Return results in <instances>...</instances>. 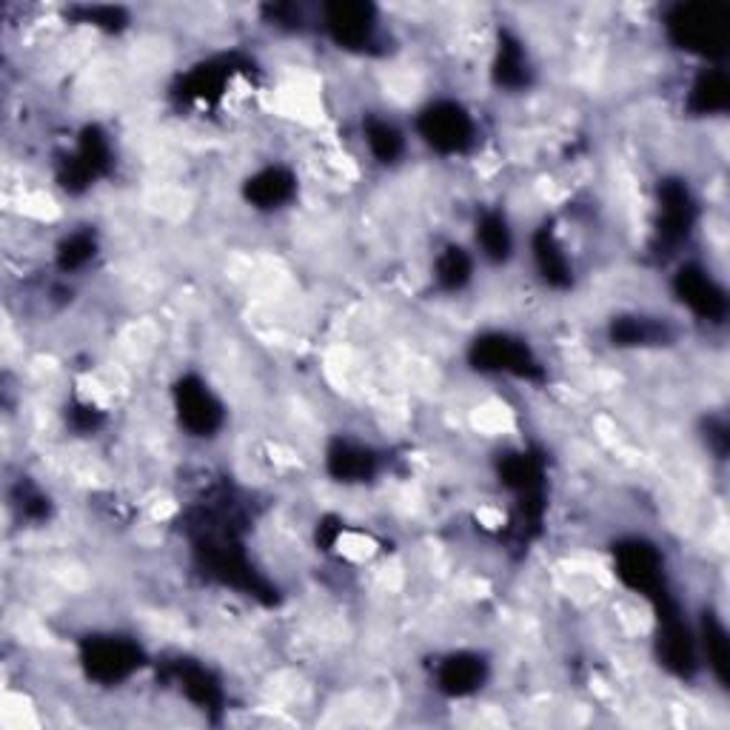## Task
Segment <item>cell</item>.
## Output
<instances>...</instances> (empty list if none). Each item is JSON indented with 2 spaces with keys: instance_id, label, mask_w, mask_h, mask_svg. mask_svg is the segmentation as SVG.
Returning a JSON list of instances; mask_svg holds the SVG:
<instances>
[{
  "instance_id": "cell-1",
  "label": "cell",
  "mask_w": 730,
  "mask_h": 730,
  "mask_svg": "<svg viewBox=\"0 0 730 730\" xmlns=\"http://www.w3.org/2000/svg\"><path fill=\"white\" fill-rule=\"evenodd\" d=\"M417 129H420L422 141L436 148L440 155H457L474 143L471 115L459 104H451V100L428 106L420 115Z\"/></svg>"
},
{
  "instance_id": "cell-2",
  "label": "cell",
  "mask_w": 730,
  "mask_h": 730,
  "mask_svg": "<svg viewBox=\"0 0 730 730\" xmlns=\"http://www.w3.org/2000/svg\"><path fill=\"white\" fill-rule=\"evenodd\" d=\"M668 29L685 52L710 58L716 49H722V17L714 7H677L668 17Z\"/></svg>"
},
{
  "instance_id": "cell-3",
  "label": "cell",
  "mask_w": 730,
  "mask_h": 730,
  "mask_svg": "<svg viewBox=\"0 0 730 730\" xmlns=\"http://www.w3.org/2000/svg\"><path fill=\"white\" fill-rule=\"evenodd\" d=\"M178 408L183 426L198 436H206L217 431L223 422L220 403L212 397L206 385L200 380H186L178 388Z\"/></svg>"
},
{
  "instance_id": "cell-4",
  "label": "cell",
  "mask_w": 730,
  "mask_h": 730,
  "mask_svg": "<svg viewBox=\"0 0 730 730\" xmlns=\"http://www.w3.org/2000/svg\"><path fill=\"white\" fill-rule=\"evenodd\" d=\"M677 291L682 297V303L687 309L699 314V318L710 320H722L725 314V291L714 283L705 268L699 266H685L677 277Z\"/></svg>"
},
{
  "instance_id": "cell-5",
  "label": "cell",
  "mask_w": 730,
  "mask_h": 730,
  "mask_svg": "<svg viewBox=\"0 0 730 730\" xmlns=\"http://www.w3.org/2000/svg\"><path fill=\"white\" fill-rule=\"evenodd\" d=\"M325 26L339 46L360 49V46L369 44L376 29L374 9L366 7V3H337L325 12Z\"/></svg>"
},
{
  "instance_id": "cell-6",
  "label": "cell",
  "mask_w": 730,
  "mask_h": 730,
  "mask_svg": "<svg viewBox=\"0 0 730 730\" xmlns=\"http://www.w3.org/2000/svg\"><path fill=\"white\" fill-rule=\"evenodd\" d=\"M662 562L659 553L645 542H631V546L620 548V576L631 588L642 590V594H654V588L662 585Z\"/></svg>"
},
{
  "instance_id": "cell-7",
  "label": "cell",
  "mask_w": 730,
  "mask_h": 730,
  "mask_svg": "<svg viewBox=\"0 0 730 730\" xmlns=\"http://www.w3.org/2000/svg\"><path fill=\"white\" fill-rule=\"evenodd\" d=\"M482 679H486V662L474 654H459L443 665L440 687L451 696H468L480 687Z\"/></svg>"
},
{
  "instance_id": "cell-8",
  "label": "cell",
  "mask_w": 730,
  "mask_h": 730,
  "mask_svg": "<svg viewBox=\"0 0 730 730\" xmlns=\"http://www.w3.org/2000/svg\"><path fill=\"white\" fill-rule=\"evenodd\" d=\"M137 662V650L123 639H106L97 642L89 650V671H95L100 679H123L132 673Z\"/></svg>"
},
{
  "instance_id": "cell-9",
  "label": "cell",
  "mask_w": 730,
  "mask_h": 730,
  "mask_svg": "<svg viewBox=\"0 0 730 730\" xmlns=\"http://www.w3.org/2000/svg\"><path fill=\"white\" fill-rule=\"evenodd\" d=\"M295 194V178L286 169H266L254 175L246 186V198L254 200L260 208H277Z\"/></svg>"
},
{
  "instance_id": "cell-10",
  "label": "cell",
  "mask_w": 730,
  "mask_h": 730,
  "mask_svg": "<svg viewBox=\"0 0 730 730\" xmlns=\"http://www.w3.org/2000/svg\"><path fill=\"white\" fill-rule=\"evenodd\" d=\"M477 243L491 263H505L514 251V235L502 214H486L477 226Z\"/></svg>"
},
{
  "instance_id": "cell-11",
  "label": "cell",
  "mask_w": 730,
  "mask_h": 730,
  "mask_svg": "<svg viewBox=\"0 0 730 730\" xmlns=\"http://www.w3.org/2000/svg\"><path fill=\"white\" fill-rule=\"evenodd\" d=\"M366 141H369L371 155L380 163H397L403 152H406L403 132L394 123H388V120H371L366 125Z\"/></svg>"
},
{
  "instance_id": "cell-12",
  "label": "cell",
  "mask_w": 730,
  "mask_h": 730,
  "mask_svg": "<svg viewBox=\"0 0 730 730\" xmlns=\"http://www.w3.org/2000/svg\"><path fill=\"white\" fill-rule=\"evenodd\" d=\"M534 254H537V263L542 268V277H546L551 286H569L571 274H569V258L562 246L553 240L551 235H539L537 243H534Z\"/></svg>"
},
{
  "instance_id": "cell-13",
  "label": "cell",
  "mask_w": 730,
  "mask_h": 730,
  "mask_svg": "<svg viewBox=\"0 0 730 730\" xmlns=\"http://www.w3.org/2000/svg\"><path fill=\"white\" fill-rule=\"evenodd\" d=\"M328 465H332V471L337 474L339 480L357 482V480H366V477H369L371 465H374V457H371L366 448L339 443L337 448L328 454Z\"/></svg>"
},
{
  "instance_id": "cell-14",
  "label": "cell",
  "mask_w": 730,
  "mask_h": 730,
  "mask_svg": "<svg viewBox=\"0 0 730 730\" xmlns=\"http://www.w3.org/2000/svg\"><path fill=\"white\" fill-rule=\"evenodd\" d=\"M434 274H436V280L443 283V288H448V291H457V288H463L465 283L471 280L474 263H471V258L465 254V249H459V246H451V249H445L443 254L436 258Z\"/></svg>"
},
{
  "instance_id": "cell-15",
  "label": "cell",
  "mask_w": 730,
  "mask_h": 730,
  "mask_svg": "<svg viewBox=\"0 0 730 730\" xmlns=\"http://www.w3.org/2000/svg\"><path fill=\"white\" fill-rule=\"evenodd\" d=\"M691 104L696 106L699 115H714V111H725L728 106V83H725L722 72H705L691 89Z\"/></svg>"
},
{
  "instance_id": "cell-16",
  "label": "cell",
  "mask_w": 730,
  "mask_h": 730,
  "mask_svg": "<svg viewBox=\"0 0 730 730\" xmlns=\"http://www.w3.org/2000/svg\"><path fill=\"white\" fill-rule=\"evenodd\" d=\"M92 258H95V243H92V237H86V235L69 237L58 254L60 266L67 268V272L69 268H81L83 263H89Z\"/></svg>"
},
{
  "instance_id": "cell-17",
  "label": "cell",
  "mask_w": 730,
  "mask_h": 730,
  "mask_svg": "<svg viewBox=\"0 0 730 730\" xmlns=\"http://www.w3.org/2000/svg\"><path fill=\"white\" fill-rule=\"evenodd\" d=\"M702 645H705V657L714 665L716 673L725 677V665H728V639H725V631L719 625L705 627L702 634Z\"/></svg>"
}]
</instances>
